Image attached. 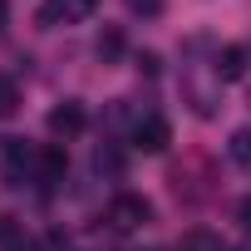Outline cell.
I'll list each match as a JSON object with an SVG mask.
<instances>
[{
  "instance_id": "6da1fadb",
  "label": "cell",
  "mask_w": 251,
  "mask_h": 251,
  "mask_svg": "<svg viewBox=\"0 0 251 251\" xmlns=\"http://www.w3.org/2000/svg\"><path fill=\"white\" fill-rule=\"evenodd\" d=\"M148 217H153V202L138 197V192H118V197L103 207V222H108L113 231H138Z\"/></svg>"
},
{
  "instance_id": "7a4b0ae2",
  "label": "cell",
  "mask_w": 251,
  "mask_h": 251,
  "mask_svg": "<svg viewBox=\"0 0 251 251\" xmlns=\"http://www.w3.org/2000/svg\"><path fill=\"white\" fill-rule=\"evenodd\" d=\"M5 182L10 187H25V182H40V148H25L20 138L5 148Z\"/></svg>"
},
{
  "instance_id": "3957f363",
  "label": "cell",
  "mask_w": 251,
  "mask_h": 251,
  "mask_svg": "<svg viewBox=\"0 0 251 251\" xmlns=\"http://www.w3.org/2000/svg\"><path fill=\"white\" fill-rule=\"evenodd\" d=\"M168 143H173V128H168L163 113H148V118L133 123V148H138V153H163Z\"/></svg>"
},
{
  "instance_id": "277c9868",
  "label": "cell",
  "mask_w": 251,
  "mask_h": 251,
  "mask_svg": "<svg viewBox=\"0 0 251 251\" xmlns=\"http://www.w3.org/2000/svg\"><path fill=\"white\" fill-rule=\"evenodd\" d=\"M89 10H94V0H45V5H40V25H45V30L79 25Z\"/></svg>"
},
{
  "instance_id": "5b68a950",
  "label": "cell",
  "mask_w": 251,
  "mask_h": 251,
  "mask_svg": "<svg viewBox=\"0 0 251 251\" xmlns=\"http://www.w3.org/2000/svg\"><path fill=\"white\" fill-rule=\"evenodd\" d=\"M50 133L54 138H74V133H84V123H89V113H84V103L79 99H64V103H54L50 108Z\"/></svg>"
},
{
  "instance_id": "8992f818",
  "label": "cell",
  "mask_w": 251,
  "mask_h": 251,
  "mask_svg": "<svg viewBox=\"0 0 251 251\" xmlns=\"http://www.w3.org/2000/svg\"><path fill=\"white\" fill-rule=\"evenodd\" d=\"M212 74H217V84H231V79H241V74H246V50H241V45H226V50H217V59H212Z\"/></svg>"
},
{
  "instance_id": "52a82bcc",
  "label": "cell",
  "mask_w": 251,
  "mask_h": 251,
  "mask_svg": "<svg viewBox=\"0 0 251 251\" xmlns=\"http://www.w3.org/2000/svg\"><path fill=\"white\" fill-rule=\"evenodd\" d=\"M64 168H69V158H64V148H59V143L40 148V182H45V187H54V182L64 177Z\"/></svg>"
},
{
  "instance_id": "ba28073f",
  "label": "cell",
  "mask_w": 251,
  "mask_h": 251,
  "mask_svg": "<svg viewBox=\"0 0 251 251\" xmlns=\"http://www.w3.org/2000/svg\"><path fill=\"white\" fill-rule=\"evenodd\" d=\"M177 251H226V241L217 231H207V226H192V231H182Z\"/></svg>"
},
{
  "instance_id": "9c48e42d",
  "label": "cell",
  "mask_w": 251,
  "mask_h": 251,
  "mask_svg": "<svg viewBox=\"0 0 251 251\" xmlns=\"http://www.w3.org/2000/svg\"><path fill=\"white\" fill-rule=\"evenodd\" d=\"M226 153H231V163H236V168H251V128H236V133H231V143H226Z\"/></svg>"
},
{
  "instance_id": "30bf717a",
  "label": "cell",
  "mask_w": 251,
  "mask_h": 251,
  "mask_svg": "<svg viewBox=\"0 0 251 251\" xmlns=\"http://www.w3.org/2000/svg\"><path fill=\"white\" fill-rule=\"evenodd\" d=\"M0 251H40L35 236H25L20 226H0Z\"/></svg>"
},
{
  "instance_id": "8fae6325",
  "label": "cell",
  "mask_w": 251,
  "mask_h": 251,
  "mask_svg": "<svg viewBox=\"0 0 251 251\" xmlns=\"http://www.w3.org/2000/svg\"><path fill=\"white\" fill-rule=\"evenodd\" d=\"M94 50H99V59H103V64H113V59L123 54V35H118V30H103Z\"/></svg>"
},
{
  "instance_id": "7c38bea8",
  "label": "cell",
  "mask_w": 251,
  "mask_h": 251,
  "mask_svg": "<svg viewBox=\"0 0 251 251\" xmlns=\"http://www.w3.org/2000/svg\"><path fill=\"white\" fill-rule=\"evenodd\" d=\"M15 103H20V94H15V84L0 74V118H10L15 113Z\"/></svg>"
},
{
  "instance_id": "4fadbf2b",
  "label": "cell",
  "mask_w": 251,
  "mask_h": 251,
  "mask_svg": "<svg viewBox=\"0 0 251 251\" xmlns=\"http://www.w3.org/2000/svg\"><path fill=\"white\" fill-rule=\"evenodd\" d=\"M94 168H99V173H118V168H123V158H118L113 148H99V153H94Z\"/></svg>"
},
{
  "instance_id": "5bb4252c",
  "label": "cell",
  "mask_w": 251,
  "mask_h": 251,
  "mask_svg": "<svg viewBox=\"0 0 251 251\" xmlns=\"http://www.w3.org/2000/svg\"><path fill=\"white\" fill-rule=\"evenodd\" d=\"M133 15H163V0H128Z\"/></svg>"
},
{
  "instance_id": "9a60e30c",
  "label": "cell",
  "mask_w": 251,
  "mask_h": 251,
  "mask_svg": "<svg viewBox=\"0 0 251 251\" xmlns=\"http://www.w3.org/2000/svg\"><path fill=\"white\" fill-rule=\"evenodd\" d=\"M241 222H246V226H251V197H246V202H241Z\"/></svg>"
},
{
  "instance_id": "2e32d148",
  "label": "cell",
  "mask_w": 251,
  "mask_h": 251,
  "mask_svg": "<svg viewBox=\"0 0 251 251\" xmlns=\"http://www.w3.org/2000/svg\"><path fill=\"white\" fill-rule=\"evenodd\" d=\"M0 30H5V0H0Z\"/></svg>"
}]
</instances>
